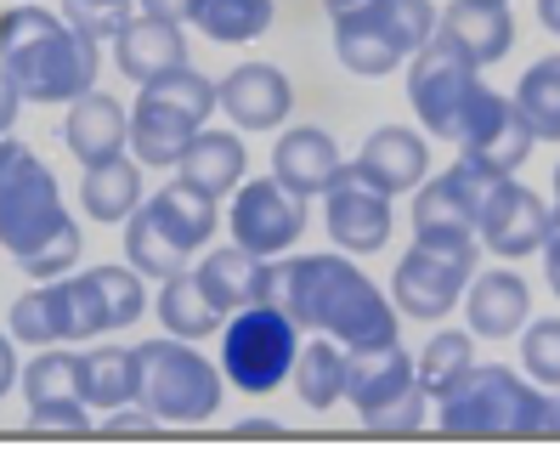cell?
Listing matches in <instances>:
<instances>
[{"label": "cell", "mask_w": 560, "mask_h": 453, "mask_svg": "<svg viewBox=\"0 0 560 453\" xmlns=\"http://www.w3.org/2000/svg\"><path fill=\"white\" fill-rule=\"evenodd\" d=\"M267 301L289 312L301 335H328L346 351H369L385 340H402V312L390 295L357 272V255L323 249V255H278L267 278Z\"/></svg>", "instance_id": "obj_1"}, {"label": "cell", "mask_w": 560, "mask_h": 453, "mask_svg": "<svg viewBox=\"0 0 560 453\" xmlns=\"http://www.w3.org/2000/svg\"><path fill=\"white\" fill-rule=\"evenodd\" d=\"M0 249L28 278H62L80 267L85 233L62 210V187L51 165L23 137H0Z\"/></svg>", "instance_id": "obj_2"}, {"label": "cell", "mask_w": 560, "mask_h": 453, "mask_svg": "<svg viewBox=\"0 0 560 453\" xmlns=\"http://www.w3.org/2000/svg\"><path fill=\"white\" fill-rule=\"evenodd\" d=\"M0 69L23 91V103H74L96 85L103 51L91 35L46 7H7L0 12Z\"/></svg>", "instance_id": "obj_3"}, {"label": "cell", "mask_w": 560, "mask_h": 453, "mask_svg": "<svg viewBox=\"0 0 560 453\" xmlns=\"http://www.w3.org/2000/svg\"><path fill=\"white\" fill-rule=\"evenodd\" d=\"M447 437H555V397L504 363H470L436 397Z\"/></svg>", "instance_id": "obj_4"}, {"label": "cell", "mask_w": 560, "mask_h": 453, "mask_svg": "<svg viewBox=\"0 0 560 453\" xmlns=\"http://www.w3.org/2000/svg\"><path fill=\"white\" fill-rule=\"evenodd\" d=\"M210 114H215V80H205L192 62L148 80L130 103V159L142 171H176L187 137L210 125Z\"/></svg>", "instance_id": "obj_5"}, {"label": "cell", "mask_w": 560, "mask_h": 453, "mask_svg": "<svg viewBox=\"0 0 560 453\" xmlns=\"http://www.w3.org/2000/svg\"><path fill=\"white\" fill-rule=\"evenodd\" d=\"M221 369L199 351V340L159 335L137 346V408L159 426H205L221 408Z\"/></svg>", "instance_id": "obj_6"}, {"label": "cell", "mask_w": 560, "mask_h": 453, "mask_svg": "<svg viewBox=\"0 0 560 453\" xmlns=\"http://www.w3.org/2000/svg\"><path fill=\"white\" fill-rule=\"evenodd\" d=\"M481 267V239L476 233H413L390 272V306L402 317L436 323L465 301V283Z\"/></svg>", "instance_id": "obj_7"}, {"label": "cell", "mask_w": 560, "mask_h": 453, "mask_svg": "<svg viewBox=\"0 0 560 453\" xmlns=\"http://www.w3.org/2000/svg\"><path fill=\"white\" fill-rule=\"evenodd\" d=\"M294 351H301V329L272 301L238 306L221 323V380L238 385L244 397L278 392L294 369Z\"/></svg>", "instance_id": "obj_8"}, {"label": "cell", "mask_w": 560, "mask_h": 453, "mask_svg": "<svg viewBox=\"0 0 560 453\" xmlns=\"http://www.w3.org/2000/svg\"><path fill=\"white\" fill-rule=\"evenodd\" d=\"M7 335L23 346H80L108 335V317L96 306V289L85 272H62V278H40L12 301Z\"/></svg>", "instance_id": "obj_9"}, {"label": "cell", "mask_w": 560, "mask_h": 453, "mask_svg": "<svg viewBox=\"0 0 560 453\" xmlns=\"http://www.w3.org/2000/svg\"><path fill=\"white\" fill-rule=\"evenodd\" d=\"M476 85H481V62L470 51H458L447 35H431L408 57V103L424 125V137L453 142L458 114L476 96Z\"/></svg>", "instance_id": "obj_10"}, {"label": "cell", "mask_w": 560, "mask_h": 453, "mask_svg": "<svg viewBox=\"0 0 560 453\" xmlns=\"http://www.w3.org/2000/svg\"><path fill=\"white\" fill-rule=\"evenodd\" d=\"M226 199H233L226 205L233 244H244L249 255H267V262H278V255L294 249V239L306 233V216H312V199L289 193L278 176H260V182L244 176Z\"/></svg>", "instance_id": "obj_11"}, {"label": "cell", "mask_w": 560, "mask_h": 453, "mask_svg": "<svg viewBox=\"0 0 560 453\" xmlns=\"http://www.w3.org/2000/svg\"><path fill=\"white\" fill-rule=\"evenodd\" d=\"M453 142H458V153H465V159H476V165L515 176L538 137L526 131V119H521V108L510 103V96L504 91H487V80H481L476 96L465 103V114H458Z\"/></svg>", "instance_id": "obj_12"}, {"label": "cell", "mask_w": 560, "mask_h": 453, "mask_svg": "<svg viewBox=\"0 0 560 453\" xmlns=\"http://www.w3.org/2000/svg\"><path fill=\"white\" fill-rule=\"evenodd\" d=\"M28 397V426L35 431H91V408L80 397V351L69 346H35V358L18 369Z\"/></svg>", "instance_id": "obj_13"}, {"label": "cell", "mask_w": 560, "mask_h": 453, "mask_svg": "<svg viewBox=\"0 0 560 453\" xmlns=\"http://www.w3.org/2000/svg\"><path fill=\"white\" fill-rule=\"evenodd\" d=\"M323 226L346 255H380L397 233V199L369 187L351 165H340V176L323 193Z\"/></svg>", "instance_id": "obj_14"}, {"label": "cell", "mask_w": 560, "mask_h": 453, "mask_svg": "<svg viewBox=\"0 0 560 453\" xmlns=\"http://www.w3.org/2000/svg\"><path fill=\"white\" fill-rule=\"evenodd\" d=\"M544 226H549V205H544L526 182H515V176L492 182L487 199H481V210H476V239H481V249L499 255V262L538 255Z\"/></svg>", "instance_id": "obj_15"}, {"label": "cell", "mask_w": 560, "mask_h": 453, "mask_svg": "<svg viewBox=\"0 0 560 453\" xmlns=\"http://www.w3.org/2000/svg\"><path fill=\"white\" fill-rule=\"evenodd\" d=\"M215 108L233 119V131H278L294 108V85L278 62H238L215 85Z\"/></svg>", "instance_id": "obj_16"}, {"label": "cell", "mask_w": 560, "mask_h": 453, "mask_svg": "<svg viewBox=\"0 0 560 453\" xmlns=\"http://www.w3.org/2000/svg\"><path fill=\"white\" fill-rule=\"evenodd\" d=\"M351 171L369 187L402 199V193H413L424 176H431V142H424L419 131H408V125H380V131L357 148Z\"/></svg>", "instance_id": "obj_17"}, {"label": "cell", "mask_w": 560, "mask_h": 453, "mask_svg": "<svg viewBox=\"0 0 560 453\" xmlns=\"http://www.w3.org/2000/svg\"><path fill=\"white\" fill-rule=\"evenodd\" d=\"M458 306H465L476 340H510V335H521V323L533 317V289H526L521 272H504V267L481 272L476 267Z\"/></svg>", "instance_id": "obj_18"}, {"label": "cell", "mask_w": 560, "mask_h": 453, "mask_svg": "<svg viewBox=\"0 0 560 453\" xmlns=\"http://www.w3.org/2000/svg\"><path fill=\"white\" fill-rule=\"evenodd\" d=\"M340 142L323 131V125H289V131L272 142V176L301 193V199H323L328 182L340 176Z\"/></svg>", "instance_id": "obj_19"}, {"label": "cell", "mask_w": 560, "mask_h": 453, "mask_svg": "<svg viewBox=\"0 0 560 453\" xmlns=\"http://www.w3.org/2000/svg\"><path fill=\"white\" fill-rule=\"evenodd\" d=\"M413 358L402 351V340H385L369 351H351L346 358V408H357V419L380 414L385 403H397L402 392H413Z\"/></svg>", "instance_id": "obj_20"}, {"label": "cell", "mask_w": 560, "mask_h": 453, "mask_svg": "<svg viewBox=\"0 0 560 453\" xmlns=\"http://www.w3.org/2000/svg\"><path fill=\"white\" fill-rule=\"evenodd\" d=\"M69 108V119H62V142H69V153L80 159V165H96V159H114L130 148V114L119 96L108 91H80L74 103H62Z\"/></svg>", "instance_id": "obj_21"}, {"label": "cell", "mask_w": 560, "mask_h": 453, "mask_svg": "<svg viewBox=\"0 0 560 453\" xmlns=\"http://www.w3.org/2000/svg\"><path fill=\"white\" fill-rule=\"evenodd\" d=\"M114 46V62H119V74L125 80H159V74H171V69H187V35H182V23H164V18H125V28L108 40Z\"/></svg>", "instance_id": "obj_22"}, {"label": "cell", "mask_w": 560, "mask_h": 453, "mask_svg": "<svg viewBox=\"0 0 560 453\" xmlns=\"http://www.w3.org/2000/svg\"><path fill=\"white\" fill-rule=\"evenodd\" d=\"M176 176L205 187L210 199H226L244 176H249V148L238 131H215V125H199V131L187 137L182 159H176Z\"/></svg>", "instance_id": "obj_23"}, {"label": "cell", "mask_w": 560, "mask_h": 453, "mask_svg": "<svg viewBox=\"0 0 560 453\" xmlns=\"http://www.w3.org/2000/svg\"><path fill=\"white\" fill-rule=\"evenodd\" d=\"M436 35H447L481 69H492L515 46V18H510V7H492V0H447V12H436Z\"/></svg>", "instance_id": "obj_24"}, {"label": "cell", "mask_w": 560, "mask_h": 453, "mask_svg": "<svg viewBox=\"0 0 560 453\" xmlns=\"http://www.w3.org/2000/svg\"><path fill=\"white\" fill-rule=\"evenodd\" d=\"M192 278H199V289L221 312H238V306L267 301L272 262L267 255H249L244 244H221V249H205V262L192 267Z\"/></svg>", "instance_id": "obj_25"}, {"label": "cell", "mask_w": 560, "mask_h": 453, "mask_svg": "<svg viewBox=\"0 0 560 453\" xmlns=\"http://www.w3.org/2000/svg\"><path fill=\"white\" fill-rule=\"evenodd\" d=\"M85 182H80V210L85 221H103V226H119L130 210L142 205V165L130 153H114V159H96V165H80Z\"/></svg>", "instance_id": "obj_26"}, {"label": "cell", "mask_w": 560, "mask_h": 453, "mask_svg": "<svg viewBox=\"0 0 560 453\" xmlns=\"http://www.w3.org/2000/svg\"><path fill=\"white\" fill-rule=\"evenodd\" d=\"M148 210L159 216V226H164V233H171L187 255L205 249V244L215 239V226H221V199H210V193L192 187V182H164L153 199H148Z\"/></svg>", "instance_id": "obj_27"}, {"label": "cell", "mask_w": 560, "mask_h": 453, "mask_svg": "<svg viewBox=\"0 0 560 453\" xmlns=\"http://www.w3.org/2000/svg\"><path fill=\"white\" fill-rule=\"evenodd\" d=\"M153 312H159V323H164V335H176V340H210V335H221V323H226V312L199 289L192 267L159 278Z\"/></svg>", "instance_id": "obj_28"}, {"label": "cell", "mask_w": 560, "mask_h": 453, "mask_svg": "<svg viewBox=\"0 0 560 453\" xmlns=\"http://www.w3.org/2000/svg\"><path fill=\"white\" fill-rule=\"evenodd\" d=\"M335 57L346 62L357 80H385V74H397V69H402L397 40H390L362 7L335 18Z\"/></svg>", "instance_id": "obj_29"}, {"label": "cell", "mask_w": 560, "mask_h": 453, "mask_svg": "<svg viewBox=\"0 0 560 453\" xmlns=\"http://www.w3.org/2000/svg\"><path fill=\"white\" fill-rule=\"evenodd\" d=\"M346 358L351 351L328 335H301V351H294V392H301L306 408H335L346 397Z\"/></svg>", "instance_id": "obj_30"}, {"label": "cell", "mask_w": 560, "mask_h": 453, "mask_svg": "<svg viewBox=\"0 0 560 453\" xmlns=\"http://www.w3.org/2000/svg\"><path fill=\"white\" fill-rule=\"evenodd\" d=\"M85 408H137V346H91L80 358Z\"/></svg>", "instance_id": "obj_31"}, {"label": "cell", "mask_w": 560, "mask_h": 453, "mask_svg": "<svg viewBox=\"0 0 560 453\" xmlns=\"http://www.w3.org/2000/svg\"><path fill=\"white\" fill-rule=\"evenodd\" d=\"M510 103L521 108L526 131L538 142H560V51L538 57L533 69L521 74V85L510 91Z\"/></svg>", "instance_id": "obj_32"}, {"label": "cell", "mask_w": 560, "mask_h": 453, "mask_svg": "<svg viewBox=\"0 0 560 453\" xmlns=\"http://www.w3.org/2000/svg\"><path fill=\"white\" fill-rule=\"evenodd\" d=\"M125 255H130V267H137L142 278H171V272L187 267V249L159 226V216L148 210V199L125 216Z\"/></svg>", "instance_id": "obj_33"}, {"label": "cell", "mask_w": 560, "mask_h": 453, "mask_svg": "<svg viewBox=\"0 0 560 453\" xmlns=\"http://www.w3.org/2000/svg\"><path fill=\"white\" fill-rule=\"evenodd\" d=\"M272 0H199V23L215 46H249L272 28Z\"/></svg>", "instance_id": "obj_34"}, {"label": "cell", "mask_w": 560, "mask_h": 453, "mask_svg": "<svg viewBox=\"0 0 560 453\" xmlns=\"http://www.w3.org/2000/svg\"><path fill=\"white\" fill-rule=\"evenodd\" d=\"M470 363H476V335H470V329H436L431 346L413 358V380H419V392L436 403Z\"/></svg>", "instance_id": "obj_35"}, {"label": "cell", "mask_w": 560, "mask_h": 453, "mask_svg": "<svg viewBox=\"0 0 560 453\" xmlns=\"http://www.w3.org/2000/svg\"><path fill=\"white\" fill-rule=\"evenodd\" d=\"M85 278L96 289V306H103V317H108V335L114 329H130V323L148 312V289H142V272L137 267H91Z\"/></svg>", "instance_id": "obj_36"}, {"label": "cell", "mask_w": 560, "mask_h": 453, "mask_svg": "<svg viewBox=\"0 0 560 453\" xmlns=\"http://www.w3.org/2000/svg\"><path fill=\"white\" fill-rule=\"evenodd\" d=\"M362 12H369L390 40H397L402 57H413L424 40L436 35V7L431 0H362Z\"/></svg>", "instance_id": "obj_37"}, {"label": "cell", "mask_w": 560, "mask_h": 453, "mask_svg": "<svg viewBox=\"0 0 560 453\" xmlns=\"http://www.w3.org/2000/svg\"><path fill=\"white\" fill-rule=\"evenodd\" d=\"M521 374L544 392H560V317H526L521 323Z\"/></svg>", "instance_id": "obj_38"}, {"label": "cell", "mask_w": 560, "mask_h": 453, "mask_svg": "<svg viewBox=\"0 0 560 453\" xmlns=\"http://www.w3.org/2000/svg\"><path fill=\"white\" fill-rule=\"evenodd\" d=\"M130 7H137V0H62V18H69L80 35H91L96 46H103V40H114L125 28Z\"/></svg>", "instance_id": "obj_39"}, {"label": "cell", "mask_w": 560, "mask_h": 453, "mask_svg": "<svg viewBox=\"0 0 560 453\" xmlns=\"http://www.w3.org/2000/svg\"><path fill=\"white\" fill-rule=\"evenodd\" d=\"M424 408H431V397H424L419 385H413V392H402L397 403H385L380 414H369L362 426H369V431H385V437H397V431H424V426H431V414H424Z\"/></svg>", "instance_id": "obj_40"}, {"label": "cell", "mask_w": 560, "mask_h": 453, "mask_svg": "<svg viewBox=\"0 0 560 453\" xmlns=\"http://www.w3.org/2000/svg\"><path fill=\"white\" fill-rule=\"evenodd\" d=\"M538 255H544V278H549V289L560 295V199L549 205V226H544V244H538Z\"/></svg>", "instance_id": "obj_41"}, {"label": "cell", "mask_w": 560, "mask_h": 453, "mask_svg": "<svg viewBox=\"0 0 560 453\" xmlns=\"http://www.w3.org/2000/svg\"><path fill=\"white\" fill-rule=\"evenodd\" d=\"M108 437H148V431H159V419L142 408V414H125V408H108V426H103Z\"/></svg>", "instance_id": "obj_42"}, {"label": "cell", "mask_w": 560, "mask_h": 453, "mask_svg": "<svg viewBox=\"0 0 560 453\" xmlns=\"http://www.w3.org/2000/svg\"><path fill=\"white\" fill-rule=\"evenodd\" d=\"M137 7L148 12V18H164V23H192V18H199V0H137Z\"/></svg>", "instance_id": "obj_43"}, {"label": "cell", "mask_w": 560, "mask_h": 453, "mask_svg": "<svg viewBox=\"0 0 560 453\" xmlns=\"http://www.w3.org/2000/svg\"><path fill=\"white\" fill-rule=\"evenodd\" d=\"M18 108H23V91H18V80L7 69H0V137L18 125Z\"/></svg>", "instance_id": "obj_44"}, {"label": "cell", "mask_w": 560, "mask_h": 453, "mask_svg": "<svg viewBox=\"0 0 560 453\" xmlns=\"http://www.w3.org/2000/svg\"><path fill=\"white\" fill-rule=\"evenodd\" d=\"M18 369H23V363H18V340L0 335V397H7L12 385H18Z\"/></svg>", "instance_id": "obj_45"}, {"label": "cell", "mask_w": 560, "mask_h": 453, "mask_svg": "<svg viewBox=\"0 0 560 453\" xmlns=\"http://www.w3.org/2000/svg\"><path fill=\"white\" fill-rule=\"evenodd\" d=\"M538 23H544L549 35L560 40V0H538Z\"/></svg>", "instance_id": "obj_46"}, {"label": "cell", "mask_w": 560, "mask_h": 453, "mask_svg": "<svg viewBox=\"0 0 560 453\" xmlns=\"http://www.w3.org/2000/svg\"><path fill=\"white\" fill-rule=\"evenodd\" d=\"M244 437H278L283 426H272V419H249V426H238Z\"/></svg>", "instance_id": "obj_47"}, {"label": "cell", "mask_w": 560, "mask_h": 453, "mask_svg": "<svg viewBox=\"0 0 560 453\" xmlns=\"http://www.w3.org/2000/svg\"><path fill=\"white\" fill-rule=\"evenodd\" d=\"M323 7H328V18H340V12H357L362 0H323Z\"/></svg>", "instance_id": "obj_48"}, {"label": "cell", "mask_w": 560, "mask_h": 453, "mask_svg": "<svg viewBox=\"0 0 560 453\" xmlns=\"http://www.w3.org/2000/svg\"><path fill=\"white\" fill-rule=\"evenodd\" d=\"M555 437H560V397H555Z\"/></svg>", "instance_id": "obj_49"}, {"label": "cell", "mask_w": 560, "mask_h": 453, "mask_svg": "<svg viewBox=\"0 0 560 453\" xmlns=\"http://www.w3.org/2000/svg\"><path fill=\"white\" fill-rule=\"evenodd\" d=\"M555 199H560V165H555Z\"/></svg>", "instance_id": "obj_50"}, {"label": "cell", "mask_w": 560, "mask_h": 453, "mask_svg": "<svg viewBox=\"0 0 560 453\" xmlns=\"http://www.w3.org/2000/svg\"><path fill=\"white\" fill-rule=\"evenodd\" d=\"M492 7H510V0H492Z\"/></svg>", "instance_id": "obj_51"}]
</instances>
